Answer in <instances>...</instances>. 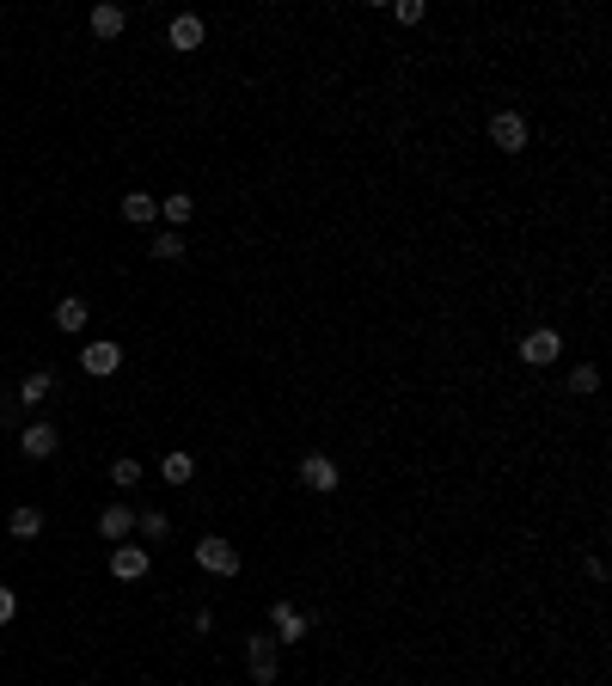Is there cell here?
<instances>
[{
  "mask_svg": "<svg viewBox=\"0 0 612 686\" xmlns=\"http://www.w3.org/2000/svg\"><path fill=\"white\" fill-rule=\"evenodd\" d=\"M392 13H398V25H423V0H398Z\"/></svg>",
  "mask_w": 612,
  "mask_h": 686,
  "instance_id": "22",
  "label": "cell"
},
{
  "mask_svg": "<svg viewBox=\"0 0 612 686\" xmlns=\"http://www.w3.org/2000/svg\"><path fill=\"white\" fill-rule=\"evenodd\" d=\"M141 533H147V540H166V533H171V521H166L160 509H147V514H141Z\"/></svg>",
  "mask_w": 612,
  "mask_h": 686,
  "instance_id": "21",
  "label": "cell"
},
{
  "mask_svg": "<svg viewBox=\"0 0 612 686\" xmlns=\"http://www.w3.org/2000/svg\"><path fill=\"white\" fill-rule=\"evenodd\" d=\"M270 625H275V644H301V638H306V613H294L288 601H275V607H270Z\"/></svg>",
  "mask_w": 612,
  "mask_h": 686,
  "instance_id": "8",
  "label": "cell"
},
{
  "mask_svg": "<svg viewBox=\"0 0 612 686\" xmlns=\"http://www.w3.org/2000/svg\"><path fill=\"white\" fill-rule=\"evenodd\" d=\"M166 43L171 49H203V19H197V13H178L166 25Z\"/></svg>",
  "mask_w": 612,
  "mask_h": 686,
  "instance_id": "10",
  "label": "cell"
},
{
  "mask_svg": "<svg viewBox=\"0 0 612 686\" xmlns=\"http://www.w3.org/2000/svg\"><path fill=\"white\" fill-rule=\"evenodd\" d=\"M80 368H86V374H117V368H123V349H117V343H86V349H80Z\"/></svg>",
  "mask_w": 612,
  "mask_h": 686,
  "instance_id": "7",
  "label": "cell"
},
{
  "mask_svg": "<svg viewBox=\"0 0 612 686\" xmlns=\"http://www.w3.org/2000/svg\"><path fill=\"white\" fill-rule=\"evenodd\" d=\"M56 325H62V331H86V301H80V295H62V307H56Z\"/></svg>",
  "mask_w": 612,
  "mask_h": 686,
  "instance_id": "16",
  "label": "cell"
},
{
  "mask_svg": "<svg viewBox=\"0 0 612 686\" xmlns=\"http://www.w3.org/2000/svg\"><path fill=\"white\" fill-rule=\"evenodd\" d=\"M301 484H306V490H319V497L337 490V460H331V453H306V460H301Z\"/></svg>",
  "mask_w": 612,
  "mask_h": 686,
  "instance_id": "5",
  "label": "cell"
},
{
  "mask_svg": "<svg viewBox=\"0 0 612 686\" xmlns=\"http://www.w3.org/2000/svg\"><path fill=\"white\" fill-rule=\"evenodd\" d=\"M197 564L214 570V576H233L239 570V546L233 540H197Z\"/></svg>",
  "mask_w": 612,
  "mask_h": 686,
  "instance_id": "3",
  "label": "cell"
},
{
  "mask_svg": "<svg viewBox=\"0 0 612 686\" xmlns=\"http://www.w3.org/2000/svg\"><path fill=\"white\" fill-rule=\"evenodd\" d=\"M49 392H56V374H49V368H37V374L19 380V399H25V405H43Z\"/></svg>",
  "mask_w": 612,
  "mask_h": 686,
  "instance_id": "14",
  "label": "cell"
},
{
  "mask_svg": "<svg viewBox=\"0 0 612 686\" xmlns=\"http://www.w3.org/2000/svg\"><path fill=\"white\" fill-rule=\"evenodd\" d=\"M117 208H123V221H129V227H147V221L160 215V203H153V197H141V190H129Z\"/></svg>",
  "mask_w": 612,
  "mask_h": 686,
  "instance_id": "13",
  "label": "cell"
},
{
  "mask_svg": "<svg viewBox=\"0 0 612 686\" xmlns=\"http://www.w3.org/2000/svg\"><path fill=\"white\" fill-rule=\"evenodd\" d=\"M147 564H153V558H147L141 546H117V551H110V576H117V583H141Z\"/></svg>",
  "mask_w": 612,
  "mask_h": 686,
  "instance_id": "6",
  "label": "cell"
},
{
  "mask_svg": "<svg viewBox=\"0 0 612 686\" xmlns=\"http://www.w3.org/2000/svg\"><path fill=\"white\" fill-rule=\"evenodd\" d=\"M56 447H62V435H56L49 423H31V429L19 435V453H25V460H49Z\"/></svg>",
  "mask_w": 612,
  "mask_h": 686,
  "instance_id": "9",
  "label": "cell"
},
{
  "mask_svg": "<svg viewBox=\"0 0 612 686\" xmlns=\"http://www.w3.org/2000/svg\"><path fill=\"white\" fill-rule=\"evenodd\" d=\"M110 479L123 484V490H129V484H141V460H136V453H123V460L110 466Z\"/></svg>",
  "mask_w": 612,
  "mask_h": 686,
  "instance_id": "20",
  "label": "cell"
},
{
  "mask_svg": "<svg viewBox=\"0 0 612 686\" xmlns=\"http://www.w3.org/2000/svg\"><path fill=\"white\" fill-rule=\"evenodd\" d=\"M557 349H564V338H557L551 325H539V331H527V338H520V362L545 368V362H557Z\"/></svg>",
  "mask_w": 612,
  "mask_h": 686,
  "instance_id": "4",
  "label": "cell"
},
{
  "mask_svg": "<svg viewBox=\"0 0 612 686\" xmlns=\"http://www.w3.org/2000/svg\"><path fill=\"white\" fill-rule=\"evenodd\" d=\"M245 662H251V681L258 686H275V631L245 638Z\"/></svg>",
  "mask_w": 612,
  "mask_h": 686,
  "instance_id": "1",
  "label": "cell"
},
{
  "mask_svg": "<svg viewBox=\"0 0 612 686\" xmlns=\"http://www.w3.org/2000/svg\"><path fill=\"white\" fill-rule=\"evenodd\" d=\"M160 215H166V227H171V233H178V227H184V221L197 215V197H184V190H178V197H166V203H160Z\"/></svg>",
  "mask_w": 612,
  "mask_h": 686,
  "instance_id": "15",
  "label": "cell"
},
{
  "mask_svg": "<svg viewBox=\"0 0 612 686\" xmlns=\"http://www.w3.org/2000/svg\"><path fill=\"white\" fill-rule=\"evenodd\" d=\"M13 613H19V601H13V588H0V625H6Z\"/></svg>",
  "mask_w": 612,
  "mask_h": 686,
  "instance_id": "24",
  "label": "cell"
},
{
  "mask_svg": "<svg viewBox=\"0 0 612 686\" xmlns=\"http://www.w3.org/2000/svg\"><path fill=\"white\" fill-rule=\"evenodd\" d=\"M123 25H129V13H123V6H110V0H104V6H92V37H123Z\"/></svg>",
  "mask_w": 612,
  "mask_h": 686,
  "instance_id": "12",
  "label": "cell"
},
{
  "mask_svg": "<svg viewBox=\"0 0 612 686\" xmlns=\"http://www.w3.org/2000/svg\"><path fill=\"white\" fill-rule=\"evenodd\" d=\"M160 472H166V484H190V479H197V460H190V453H166Z\"/></svg>",
  "mask_w": 612,
  "mask_h": 686,
  "instance_id": "18",
  "label": "cell"
},
{
  "mask_svg": "<svg viewBox=\"0 0 612 686\" xmlns=\"http://www.w3.org/2000/svg\"><path fill=\"white\" fill-rule=\"evenodd\" d=\"M43 533V514L37 509H13V540H37Z\"/></svg>",
  "mask_w": 612,
  "mask_h": 686,
  "instance_id": "19",
  "label": "cell"
},
{
  "mask_svg": "<svg viewBox=\"0 0 612 686\" xmlns=\"http://www.w3.org/2000/svg\"><path fill=\"white\" fill-rule=\"evenodd\" d=\"M147 251H153V258H160V264H178V258H184V233H153V245H147Z\"/></svg>",
  "mask_w": 612,
  "mask_h": 686,
  "instance_id": "17",
  "label": "cell"
},
{
  "mask_svg": "<svg viewBox=\"0 0 612 686\" xmlns=\"http://www.w3.org/2000/svg\"><path fill=\"white\" fill-rule=\"evenodd\" d=\"M99 533L104 540H129V533H136V509H129V503H110V509L99 514Z\"/></svg>",
  "mask_w": 612,
  "mask_h": 686,
  "instance_id": "11",
  "label": "cell"
},
{
  "mask_svg": "<svg viewBox=\"0 0 612 686\" xmlns=\"http://www.w3.org/2000/svg\"><path fill=\"white\" fill-rule=\"evenodd\" d=\"M490 141H496L503 154H520V147H527V117H520V110H496V117H490Z\"/></svg>",
  "mask_w": 612,
  "mask_h": 686,
  "instance_id": "2",
  "label": "cell"
},
{
  "mask_svg": "<svg viewBox=\"0 0 612 686\" xmlns=\"http://www.w3.org/2000/svg\"><path fill=\"white\" fill-rule=\"evenodd\" d=\"M600 386V368H576V380H570V392H594Z\"/></svg>",
  "mask_w": 612,
  "mask_h": 686,
  "instance_id": "23",
  "label": "cell"
}]
</instances>
